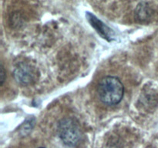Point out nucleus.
Listing matches in <instances>:
<instances>
[{
    "label": "nucleus",
    "instance_id": "nucleus-2",
    "mask_svg": "<svg viewBox=\"0 0 158 148\" xmlns=\"http://www.w3.org/2000/svg\"><path fill=\"white\" fill-rule=\"evenodd\" d=\"M57 130L62 142L66 146H76L81 141L83 132L76 119L72 117L62 119L59 122Z\"/></svg>",
    "mask_w": 158,
    "mask_h": 148
},
{
    "label": "nucleus",
    "instance_id": "nucleus-7",
    "mask_svg": "<svg viewBox=\"0 0 158 148\" xmlns=\"http://www.w3.org/2000/svg\"><path fill=\"white\" fill-rule=\"evenodd\" d=\"M40 148H43V147H40Z\"/></svg>",
    "mask_w": 158,
    "mask_h": 148
},
{
    "label": "nucleus",
    "instance_id": "nucleus-6",
    "mask_svg": "<svg viewBox=\"0 0 158 148\" xmlns=\"http://www.w3.org/2000/svg\"><path fill=\"white\" fill-rule=\"evenodd\" d=\"M5 80H6V71H5L2 63H1V66H0V85L1 86H2L4 83Z\"/></svg>",
    "mask_w": 158,
    "mask_h": 148
},
{
    "label": "nucleus",
    "instance_id": "nucleus-5",
    "mask_svg": "<svg viewBox=\"0 0 158 148\" xmlns=\"http://www.w3.org/2000/svg\"><path fill=\"white\" fill-rule=\"evenodd\" d=\"M86 17H87L88 20H89V23H91L92 26H94L96 29L97 30V32L102 35L103 36V38H111L112 35H111V30L106 26L105 24H103L100 20H99L98 18H96L94 15L90 14L89 12H87L86 14Z\"/></svg>",
    "mask_w": 158,
    "mask_h": 148
},
{
    "label": "nucleus",
    "instance_id": "nucleus-3",
    "mask_svg": "<svg viewBox=\"0 0 158 148\" xmlns=\"http://www.w3.org/2000/svg\"><path fill=\"white\" fill-rule=\"evenodd\" d=\"M14 79L23 86L32 85L37 81L39 72L36 68L29 63H19L13 71Z\"/></svg>",
    "mask_w": 158,
    "mask_h": 148
},
{
    "label": "nucleus",
    "instance_id": "nucleus-1",
    "mask_svg": "<svg viewBox=\"0 0 158 148\" xmlns=\"http://www.w3.org/2000/svg\"><path fill=\"white\" fill-rule=\"evenodd\" d=\"M99 98L106 105L113 106L118 104L124 93L123 83L117 77L108 76L101 79L97 87Z\"/></svg>",
    "mask_w": 158,
    "mask_h": 148
},
{
    "label": "nucleus",
    "instance_id": "nucleus-4",
    "mask_svg": "<svg viewBox=\"0 0 158 148\" xmlns=\"http://www.w3.org/2000/svg\"><path fill=\"white\" fill-rule=\"evenodd\" d=\"M154 12L151 6L146 2H143L137 5L135 9V18L140 23H145L151 19Z\"/></svg>",
    "mask_w": 158,
    "mask_h": 148
}]
</instances>
